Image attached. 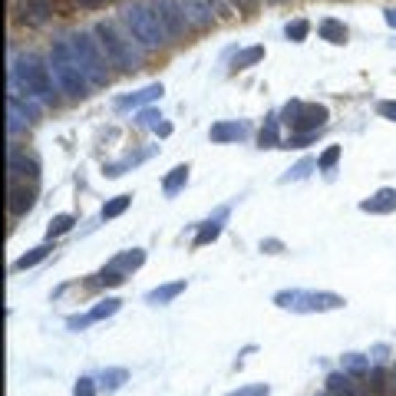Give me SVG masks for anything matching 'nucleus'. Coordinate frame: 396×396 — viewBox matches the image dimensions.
I'll return each instance as SVG.
<instances>
[{"mask_svg": "<svg viewBox=\"0 0 396 396\" xmlns=\"http://www.w3.org/2000/svg\"><path fill=\"white\" fill-rule=\"evenodd\" d=\"M53 73L50 66H43L40 57L33 53H20L10 60V90H23L27 96H40V99H50L53 96Z\"/></svg>", "mask_w": 396, "mask_h": 396, "instance_id": "1", "label": "nucleus"}, {"mask_svg": "<svg viewBox=\"0 0 396 396\" xmlns=\"http://www.w3.org/2000/svg\"><path fill=\"white\" fill-rule=\"evenodd\" d=\"M96 37H99V46H103V53L109 57V63H116L122 70H139L142 50L136 46L132 33L119 30V23H112V20H99L96 23Z\"/></svg>", "mask_w": 396, "mask_h": 396, "instance_id": "2", "label": "nucleus"}, {"mask_svg": "<svg viewBox=\"0 0 396 396\" xmlns=\"http://www.w3.org/2000/svg\"><path fill=\"white\" fill-rule=\"evenodd\" d=\"M122 23H126V30L132 33L139 43H146V46H159L168 40L166 23L159 20L152 3H129L122 10Z\"/></svg>", "mask_w": 396, "mask_h": 396, "instance_id": "3", "label": "nucleus"}, {"mask_svg": "<svg viewBox=\"0 0 396 396\" xmlns=\"http://www.w3.org/2000/svg\"><path fill=\"white\" fill-rule=\"evenodd\" d=\"M275 304L294 314H324V310H340L347 301L334 290H277Z\"/></svg>", "mask_w": 396, "mask_h": 396, "instance_id": "4", "label": "nucleus"}, {"mask_svg": "<svg viewBox=\"0 0 396 396\" xmlns=\"http://www.w3.org/2000/svg\"><path fill=\"white\" fill-rule=\"evenodd\" d=\"M50 73L57 79V86H60L63 92H70V96H83L86 86H90V79L83 77V70H79V63L73 60L66 40H60V43L50 50Z\"/></svg>", "mask_w": 396, "mask_h": 396, "instance_id": "5", "label": "nucleus"}, {"mask_svg": "<svg viewBox=\"0 0 396 396\" xmlns=\"http://www.w3.org/2000/svg\"><path fill=\"white\" fill-rule=\"evenodd\" d=\"M66 46H70V53H73V60L79 63V70H83V77L90 79V83H103L106 79V53H99L103 46L99 40H92L86 33H70L66 37Z\"/></svg>", "mask_w": 396, "mask_h": 396, "instance_id": "6", "label": "nucleus"}, {"mask_svg": "<svg viewBox=\"0 0 396 396\" xmlns=\"http://www.w3.org/2000/svg\"><path fill=\"white\" fill-rule=\"evenodd\" d=\"M277 119L284 122L294 136H304V132H317V129H324L327 119H330V112H327V106H320V103H301V99H290L288 106L281 109Z\"/></svg>", "mask_w": 396, "mask_h": 396, "instance_id": "7", "label": "nucleus"}, {"mask_svg": "<svg viewBox=\"0 0 396 396\" xmlns=\"http://www.w3.org/2000/svg\"><path fill=\"white\" fill-rule=\"evenodd\" d=\"M155 14H159V20L166 23L168 37H175V33L185 30V23H188V17H185L182 10V0H152Z\"/></svg>", "mask_w": 396, "mask_h": 396, "instance_id": "8", "label": "nucleus"}, {"mask_svg": "<svg viewBox=\"0 0 396 396\" xmlns=\"http://www.w3.org/2000/svg\"><path fill=\"white\" fill-rule=\"evenodd\" d=\"M10 182H23V185H40V166L37 159L23 152H10Z\"/></svg>", "mask_w": 396, "mask_h": 396, "instance_id": "9", "label": "nucleus"}, {"mask_svg": "<svg viewBox=\"0 0 396 396\" xmlns=\"http://www.w3.org/2000/svg\"><path fill=\"white\" fill-rule=\"evenodd\" d=\"M142 264H146V251H142V248H132V251H119V255L109 261L103 271H106V275H116V277H122V281H126V275L139 271Z\"/></svg>", "mask_w": 396, "mask_h": 396, "instance_id": "10", "label": "nucleus"}, {"mask_svg": "<svg viewBox=\"0 0 396 396\" xmlns=\"http://www.w3.org/2000/svg\"><path fill=\"white\" fill-rule=\"evenodd\" d=\"M162 83H149L146 90H139V92H132V96H119L116 99V109L119 112H129V109H139V106H146V103H155L159 96H162Z\"/></svg>", "mask_w": 396, "mask_h": 396, "instance_id": "11", "label": "nucleus"}, {"mask_svg": "<svg viewBox=\"0 0 396 396\" xmlns=\"http://www.w3.org/2000/svg\"><path fill=\"white\" fill-rule=\"evenodd\" d=\"M360 212H370V215L396 212V188H380V192H373L370 198H364V201H360Z\"/></svg>", "mask_w": 396, "mask_h": 396, "instance_id": "12", "label": "nucleus"}, {"mask_svg": "<svg viewBox=\"0 0 396 396\" xmlns=\"http://www.w3.org/2000/svg\"><path fill=\"white\" fill-rule=\"evenodd\" d=\"M37 201V185H23V182H10V212L23 215L33 208Z\"/></svg>", "mask_w": 396, "mask_h": 396, "instance_id": "13", "label": "nucleus"}, {"mask_svg": "<svg viewBox=\"0 0 396 396\" xmlns=\"http://www.w3.org/2000/svg\"><path fill=\"white\" fill-rule=\"evenodd\" d=\"M225 218H228V208H218V215L215 218H208L201 228H198V235H195V248H205V244H212L218 235H221V225H225Z\"/></svg>", "mask_w": 396, "mask_h": 396, "instance_id": "14", "label": "nucleus"}, {"mask_svg": "<svg viewBox=\"0 0 396 396\" xmlns=\"http://www.w3.org/2000/svg\"><path fill=\"white\" fill-rule=\"evenodd\" d=\"M50 10H53L50 0H23V3H20V17H23V23H33V27L46 23Z\"/></svg>", "mask_w": 396, "mask_h": 396, "instance_id": "15", "label": "nucleus"}, {"mask_svg": "<svg viewBox=\"0 0 396 396\" xmlns=\"http://www.w3.org/2000/svg\"><path fill=\"white\" fill-rule=\"evenodd\" d=\"M182 10L192 23H212L215 0H182Z\"/></svg>", "mask_w": 396, "mask_h": 396, "instance_id": "16", "label": "nucleus"}, {"mask_svg": "<svg viewBox=\"0 0 396 396\" xmlns=\"http://www.w3.org/2000/svg\"><path fill=\"white\" fill-rule=\"evenodd\" d=\"M208 136H212V142H238L248 136V126L244 122H215Z\"/></svg>", "mask_w": 396, "mask_h": 396, "instance_id": "17", "label": "nucleus"}, {"mask_svg": "<svg viewBox=\"0 0 396 396\" xmlns=\"http://www.w3.org/2000/svg\"><path fill=\"white\" fill-rule=\"evenodd\" d=\"M182 290H185V281H168V284H159L155 290H149V294H146V301H149L152 307H159V304H168V301H175Z\"/></svg>", "mask_w": 396, "mask_h": 396, "instance_id": "18", "label": "nucleus"}, {"mask_svg": "<svg viewBox=\"0 0 396 396\" xmlns=\"http://www.w3.org/2000/svg\"><path fill=\"white\" fill-rule=\"evenodd\" d=\"M327 393H334V396H364L357 386H353V377L350 373H330L327 377Z\"/></svg>", "mask_w": 396, "mask_h": 396, "instance_id": "19", "label": "nucleus"}, {"mask_svg": "<svg viewBox=\"0 0 396 396\" xmlns=\"http://www.w3.org/2000/svg\"><path fill=\"white\" fill-rule=\"evenodd\" d=\"M7 112H10V122H7V129H10V136H17V132H20V129H23V126H27V116H30V112H27V109L20 106V99H17V92H10V96H7Z\"/></svg>", "mask_w": 396, "mask_h": 396, "instance_id": "20", "label": "nucleus"}, {"mask_svg": "<svg viewBox=\"0 0 396 396\" xmlns=\"http://www.w3.org/2000/svg\"><path fill=\"white\" fill-rule=\"evenodd\" d=\"M320 37H324V40H327V43H347V37H350V33H347V27H344V23H340V20H334V17H327V20H320Z\"/></svg>", "mask_w": 396, "mask_h": 396, "instance_id": "21", "label": "nucleus"}, {"mask_svg": "<svg viewBox=\"0 0 396 396\" xmlns=\"http://www.w3.org/2000/svg\"><path fill=\"white\" fill-rule=\"evenodd\" d=\"M185 182H188V166H175L172 172L166 175V182H162V192H166L168 198H175L179 192L185 188Z\"/></svg>", "mask_w": 396, "mask_h": 396, "instance_id": "22", "label": "nucleus"}, {"mask_svg": "<svg viewBox=\"0 0 396 396\" xmlns=\"http://www.w3.org/2000/svg\"><path fill=\"white\" fill-rule=\"evenodd\" d=\"M340 366H344V373H350V377H370V357H364V353H347V357L340 360Z\"/></svg>", "mask_w": 396, "mask_h": 396, "instance_id": "23", "label": "nucleus"}, {"mask_svg": "<svg viewBox=\"0 0 396 396\" xmlns=\"http://www.w3.org/2000/svg\"><path fill=\"white\" fill-rule=\"evenodd\" d=\"M152 155V149H146V152H139V155H126L122 162H112V166H106V175L109 179H119V175H126V168H132L139 166V162H146Z\"/></svg>", "mask_w": 396, "mask_h": 396, "instance_id": "24", "label": "nucleus"}, {"mask_svg": "<svg viewBox=\"0 0 396 396\" xmlns=\"http://www.w3.org/2000/svg\"><path fill=\"white\" fill-rule=\"evenodd\" d=\"M277 116H268L264 119V126H261V136H258V142H261V149H277L281 146V139H277Z\"/></svg>", "mask_w": 396, "mask_h": 396, "instance_id": "25", "label": "nucleus"}, {"mask_svg": "<svg viewBox=\"0 0 396 396\" xmlns=\"http://www.w3.org/2000/svg\"><path fill=\"white\" fill-rule=\"evenodd\" d=\"M73 225H77V218H73V215H53V218H50V225H46V238L53 241V238L66 235Z\"/></svg>", "mask_w": 396, "mask_h": 396, "instance_id": "26", "label": "nucleus"}, {"mask_svg": "<svg viewBox=\"0 0 396 396\" xmlns=\"http://www.w3.org/2000/svg\"><path fill=\"white\" fill-rule=\"evenodd\" d=\"M50 255V244H40V248H33L30 255H23V258L14 261V271H27V268H37L40 261Z\"/></svg>", "mask_w": 396, "mask_h": 396, "instance_id": "27", "label": "nucleus"}, {"mask_svg": "<svg viewBox=\"0 0 396 396\" xmlns=\"http://www.w3.org/2000/svg\"><path fill=\"white\" fill-rule=\"evenodd\" d=\"M129 205H132V195H116V198H109L106 205H103V212H99V215L109 221V218H119V215L126 212Z\"/></svg>", "mask_w": 396, "mask_h": 396, "instance_id": "28", "label": "nucleus"}, {"mask_svg": "<svg viewBox=\"0 0 396 396\" xmlns=\"http://www.w3.org/2000/svg\"><path fill=\"white\" fill-rule=\"evenodd\" d=\"M119 307H122L119 297H106V301H99V304L90 310V320H92V324H96V320H106V317H112Z\"/></svg>", "mask_w": 396, "mask_h": 396, "instance_id": "29", "label": "nucleus"}, {"mask_svg": "<svg viewBox=\"0 0 396 396\" xmlns=\"http://www.w3.org/2000/svg\"><path fill=\"white\" fill-rule=\"evenodd\" d=\"M261 60H264V46H248V50H241L235 57V70H248V66H255Z\"/></svg>", "mask_w": 396, "mask_h": 396, "instance_id": "30", "label": "nucleus"}, {"mask_svg": "<svg viewBox=\"0 0 396 396\" xmlns=\"http://www.w3.org/2000/svg\"><path fill=\"white\" fill-rule=\"evenodd\" d=\"M126 380H129V373H126V370H106V373H103V380H99V386H103L106 393H116Z\"/></svg>", "mask_w": 396, "mask_h": 396, "instance_id": "31", "label": "nucleus"}, {"mask_svg": "<svg viewBox=\"0 0 396 396\" xmlns=\"http://www.w3.org/2000/svg\"><path fill=\"white\" fill-rule=\"evenodd\" d=\"M284 33H288L290 43H304V37L310 33V23H307V20H294V23L284 27Z\"/></svg>", "mask_w": 396, "mask_h": 396, "instance_id": "32", "label": "nucleus"}, {"mask_svg": "<svg viewBox=\"0 0 396 396\" xmlns=\"http://www.w3.org/2000/svg\"><path fill=\"white\" fill-rule=\"evenodd\" d=\"M310 168H317V159H301V162H297V166L290 168L288 175H281V182H290V179H304V175L310 172Z\"/></svg>", "mask_w": 396, "mask_h": 396, "instance_id": "33", "label": "nucleus"}, {"mask_svg": "<svg viewBox=\"0 0 396 396\" xmlns=\"http://www.w3.org/2000/svg\"><path fill=\"white\" fill-rule=\"evenodd\" d=\"M225 396H268V383H244L238 390H231Z\"/></svg>", "mask_w": 396, "mask_h": 396, "instance_id": "34", "label": "nucleus"}, {"mask_svg": "<svg viewBox=\"0 0 396 396\" xmlns=\"http://www.w3.org/2000/svg\"><path fill=\"white\" fill-rule=\"evenodd\" d=\"M337 162H340V146H330V149L317 159V168H320V172H330Z\"/></svg>", "mask_w": 396, "mask_h": 396, "instance_id": "35", "label": "nucleus"}, {"mask_svg": "<svg viewBox=\"0 0 396 396\" xmlns=\"http://www.w3.org/2000/svg\"><path fill=\"white\" fill-rule=\"evenodd\" d=\"M73 396H96V383L90 377H79L77 386H73Z\"/></svg>", "mask_w": 396, "mask_h": 396, "instance_id": "36", "label": "nucleus"}, {"mask_svg": "<svg viewBox=\"0 0 396 396\" xmlns=\"http://www.w3.org/2000/svg\"><path fill=\"white\" fill-rule=\"evenodd\" d=\"M377 112H380L383 119H390V122H396V99H383L380 106H377Z\"/></svg>", "mask_w": 396, "mask_h": 396, "instance_id": "37", "label": "nucleus"}, {"mask_svg": "<svg viewBox=\"0 0 396 396\" xmlns=\"http://www.w3.org/2000/svg\"><path fill=\"white\" fill-rule=\"evenodd\" d=\"M231 3H235L241 14H255V10L261 7V0H231Z\"/></svg>", "mask_w": 396, "mask_h": 396, "instance_id": "38", "label": "nucleus"}, {"mask_svg": "<svg viewBox=\"0 0 396 396\" xmlns=\"http://www.w3.org/2000/svg\"><path fill=\"white\" fill-rule=\"evenodd\" d=\"M159 119H162V116H159L155 109H146V112L139 116V122H142V126H159Z\"/></svg>", "mask_w": 396, "mask_h": 396, "instance_id": "39", "label": "nucleus"}, {"mask_svg": "<svg viewBox=\"0 0 396 396\" xmlns=\"http://www.w3.org/2000/svg\"><path fill=\"white\" fill-rule=\"evenodd\" d=\"M155 132H159V136H172V126H168V122H159Z\"/></svg>", "mask_w": 396, "mask_h": 396, "instance_id": "40", "label": "nucleus"}, {"mask_svg": "<svg viewBox=\"0 0 396 396\" xmlns=\"http://www.w3.org/2000/svg\"><path fill=\"white\" fill-rule=\"evenodd\" d=\"M79 7H103V3H106V0H77Z\"/></svg>", "mask_w": 396, "mask_h": 396, "instance_id": "41", "label": "nucleus"}, {"mask_svg": "<svg viewBox=\"0 0 396 396\" xmlns=\"http://www.w3.org/2000/svg\"><path fill=\"white\" fill-rule=\"evenodd\" d=\"M386 23H390V27H396V7H390V10H386Z\"/></svg>", "mask_w": 396, "mask_h": 396, "instance_id": "42", "label": "nucleus"}, {"mask_svg": "<svg viewBox=\"0 0 396 396\" xmlns=\"http://www.w3.org/2000/svg\"><path fill=\"white\" fill-rule=\"evenodd\" d=\"M320 396H334V393H320Z\"/></svg>", "mask_w": 396, "mask_h": 396, "instance_id": "43", "label": "nucleus"}, {"mask_svg": "<svg viewBox=\"0 0 396 396\" xmlns=\"http://www.w3.org/2000/svg\"><path fill=\"white\" fill-rule=\"evenodd\" d=\"M271 3H281V0H271Z\"/></svg>", "mask_w": 396, "mask_h": 396, "instance_id": "44", "label": "nucleus"}, {"mask_svg": "<svg viewBox=\"0 0 396 396\" xmlns=\"http://www.w3.org/2000/svg\"><path fill=\"white\" fill-rule=\"evenodd\" d=\"M393 383H396V380H393Z\"/></svg>", "mask_w": 396, "mask_h": 396, "instance_id": "45", "label": "nucleus"}]
</instances>
